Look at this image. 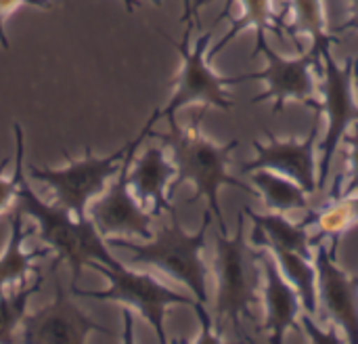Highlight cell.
<instances>
[{
	"label": "cell",
	"instance_id": "obj_1",
	"mask_svg": "<svg viewBox=\"0 0 358 344\" xmlns=\"http://www.w3.org/2000/svg\"><path fill=\"white\" fill-rule=\"evenodd\" d=\"M13 132H15V151H17L15 172L19 181L15 208H19L23 216H29L31 221H36L40 240L50 248V252H55V261L50 269H59L61 263L69 265L71 286H78L82 269L88 267L90 261H99L105 265L117 263L113 254L109 252L105 238L96 231L94 223L88 216L76 219L59 202H46L38 193H34L25 174V164H23L25 137H23V128L19 122L13 124Z\"/></svg>",
	"mask_w": 358,
	"mask_h": 344
},
{
	"label": "cell",
	"instance_id": "obj_2",
	"mask_svg": "<svg viewBox=\"0 0 358 344\" xmlns=\"http://www.w3.org/2000/svg\"><path fill=\"white\" fill-rule=\"evenodd\" d=\"M208 107H203L197 118L189 124V126H178L176 118H170V132H153L149 137H155L159 141H164V145L170 147L172 151V160L176 166V177L168 187V198H172L176 193V189L189 181L195 185V195L187 200V204L197 202L199 198L208 200V208L212 212V216L218 223L220 233L227 235V223L220 210V187L229 185V187H237L243 193L256 195V191H252L250 185H245L243 181L235 179L229 174L227 166L231 164V153L239 147V139H231L227 145H216L212 143L208 137H203L201 132V118L206 113Z\"/></svg>",
	"mask_w": 358,
	"mask_h": 344
},
{
	"label": "cell",
	"instance_id": "obj_3",
	"mask_svg": "<svg viewBox=\"0 0 358 344\" xmlns=\"http://www.w3.org/2000/svg\"><path fill=\"white\" fill-rule=\"evenodd\" d=\"M170 225H164L155 238L145 240V244H132L126 238H107L109 248H122L132 254V263L149 265L172 280L187 286L193 296L206 305L208 303V267L201 259V250L206 248V233L212 225L210 208L203 212V221L197 233H187L178 221L176 210L170 212Z\"/></svg>",
	"mask_w": 358,
	"mask_h": 344
},
{
	"label": "cell",
	"instance_id": "obj_4",
	"mask_svg": "<svg viewBox=\"0 0 358 344\" xmlns=\"http://www.w3.org/2000/svg\"><path fill=\"white\" fill-rule=\"evenodd\" d=\"M90 269H94L96 273L105 275L109 282L107 290H80L78 286H69V292L82 298H94V301H111V303H120L124 307H128L130 311H136L155 332L159 343H168L166 336V313L170 307L174 305H185L195 309L201 328H210V315L206 313V305H201L197 298L178 294L174 290H170L168 286L159 284L153 275L149 273H138L132 271L128 267H124L122 263H113V265H105L99 261H90L88 263Z\"/></svg>",
	"mask_w": 358,
	"mask_h": 344
},
{
	"label": "cell",
	"instance_id": "obj_5",
	"mask_svg": "<svg viewBox=\"0 0 358 344\" xmlns=\"http://www.w3.org/2000/svg\"><path fill=\"white\" fill-rule=\"evenodd\" d=\"M191 29L193 23H187L185 29V38L182 42L172 40L166 32H159L180 55L182 65L180 71L174 76L172 84V97L168 101V105L162 111V118L170 120L176 118V111L199 103L203 107H218L222 111H231L233 109V101L227 97V88L233 84H241V82H250L252 76L250 74H239V76H218L210 65H208V44L212 40V32H206L197 38L195 46L191 48L189 38H191Z\"/></svg>",
	"mask_w": 358,
	"mask_h": 344
},
{
	"label": "cell",
	"instance_id": "obj_6",
	"mask_svg": "<svg viewBox=\"0 0 358 344\" xmlns=\"http://www.w3.org/2000/svg\"><path fill=\"white\" fill-rule=\"evenodd\" d=\"M258 261L243 240V210L237 212V231L233 238L216 235V317L231 319L241 334V317L254 319L252 307L258 303Z\"/></svg>",
	"mask_w": 358,
	"mask_h": 344
},
{
	"label": "cell",
	"instance_id": "obj_7",
	"mask_svg": "<svg viewBox=\"0 0 358 344\" xmlns=\"http://www.w3.org/2000/svg\"><path fill=\"white\" fill-rule=\"evenodd\" d=\"M132 141L109 156H94L92 147H86L82 160H73L65 153L67 164L63 168H40L27 166V174L44 185H48L61 206H65L76 219L88 216V204L101 195L107 183L117 174L122 162L128 153Z\"/></svg>",
	"mask_w": 358,
	"mask_h": 344
},
{
	"label": "cell",
	"instance_id": "obj_8",
	"mask_svg": "<svg viewBox=\"0 0 358 344\" xmlns=\"http://www.w3.org/2000/svg\"><path fill=\"white\" fill-rule=\"evenodd\" d=\"M162 118V111L155 109L143 130L138 132L136 139H132L128 153L122 162V168L117 170V177L109 185L105 193H101L88 208V219L94 223L96 231L107 240V238H141V240H151V223L153 214L141 206V202L134 198L130 183H128V170L130 164L136 156V149L145 139H149L153 124Z\"/></svg>",
	"mask_w": 358,
	"mask_h": 344
},
{
	"label": "cell",
	"instance_id": "obj_9",
	"mask_svg": "<svg viewBox=\"0 0 358 344\" xmlns=\"http://www.w3.org/2000/svg\"><path fill=\"white\" fill-rule=\"evenodd\" d=\"M262 53L268 61L264 71L258 74H250L252 80H264L268 84V90L254 97L252 103H260V101H275V113H281L287 101H298L306 107H313L315 111H323V103L315 99V82L310 76V67H319V59H321V50L319 48H310L308 53L296 57V59H287L283 55H279L277 50H273L264 38V32H256V48H254V57Z\"/></svg>",
	"mask_w": 358,
	"mask_h": 344
},
{
	"label": "cell",
	"instance_id": "obj_10",
	"mask_svg": "<svg viewBox=\"0 0 358 344\" xmlns=\"http://www.w3.org/2000/svg\"><path fill=\"white\" fill-rule=\"evenodd\" d=\"M325 63V84H323V111L327 116V132L321 143V166H319V191L325 189L327 174L331 168V158L338 151L340 141H344L346 130L352 122H358V107L352 97V80H355V63L357 57H348L346 65L340 67L329 46L321 50Z\"/></svg>",
	"mask_w": 358,
	"mask_h": 344
},
{
	"label": "cell",
	"instance_id": "obj_11",
	"mask_svg": "<svg viewBox=\"0 0 358 344\" xmlns=\"http://www.w3.org/2000/svg\"><path fill=\"white\" fill-rule=\"evenodd\" d=\"M92 334L115 336L109 328L92 322L73 301L61 280L55 277V301L21 322L23 343H86Z\"/></svg>",
	"mask_w": 358,
	"mask_h": 344
},
{
	"label": "cell",
	"instance_id": "obj_12",
	"mask_svg": "<svg viewBox=\"0 0 358 344\" xmlns=\"http://www.w3.org/2000/svg\"><path fill=\"white\" fill-rule=\"evenodd\" d=\"M323 111L315 113L313 128L308 137L300 143L296 141H277V137L266 128V137L271 139L268 145H262L258 141H252V147L256 149V158L241 166V172L250 174L254 170H275L292 181H296L308 195L319 191L317 181V166H315V149L319 143V128H321Z\"/></svg>",
	"mask_w": 358,
	"mask_h": 344
},
{
	"label": "cell",
	"instance_id": "obj_13",
	"mask_svg": "<svg viewBox=\"0 0 358 344\" xmlns=\"http://www.w3.org/2000/svg\"><path fill=\"white\" fill-rule=\"evenodd\" d=\"M338 248L340 242H334L331 250L323 244L317 246L315 269L319 301L325 309V317L340 326L350 343H358V280L338 267Z\"/></svg>",
	"mask_w": 358,
	"mask_h": 344
},
{
	"label": "cell",
	"instance_id": "obj_14",
	"mask_svg": "<svg viewBox=\"0 0 358 344\" xmlns=\"http://www.w3.org/2000/svg\"><path fill=\"white\" fill-rule=\"evenodd\" d=\"M174 177H176L174 162L166 158L162 147H151V145L138 158L134 156L128 170V183L134 198L153 216H159L174 208L168 198V187L174 181Z\"/></svg>",
	"mask_w": 358,
	"mask_h": 344
},
{
	"label": "cell",
	"instance_id": "obj_15",
	"mask_svg": "<svg viewBox=\"0 0 358 344\" xmlns=\"http://www.w3.org/2000/svg\"><path fill=\"white\" fill-rule=\"evenodd\" d=\"M260 263L266 277L264 303H266V319L264 330L271 332V343H283L285 334L292 326H296L300 313V296L296 288L287 282L281 269H277V261L260 250Z\"/></svg>",
	"mask_w": 358,
	"mask_h": 344
},
{
	"label": "cell",
	"instance_id": "obj_16",
	"mask_svg": "<svg viewBox=\"0 0 358 344\" xmlns=\"http://www.w3.org/2000/svg\"><path fill=\"white\" fill-rule=\"evenodd\" d=\"M27 233L29 231L23 225V212L15 208L8 214V240L0 254V294H4L13 286L21 288L27 282H31V275L40 273L34 267V263L50 254V248L27 252L23 248Z\"/></svg>",
	"mask_w": 358,
	"mask_h": 344
},
{
	"label": "cell",
	"instance_id": "obj_17",
	"mask_svg": "<svg viewBox=\"0 0 358 344\" xmlns=\"http://www.w3.org/2000/svg\"><path fill=\"white\" fill-rule=\"evenodd\" d=\"M243 212L254 223V233H252L254 246H260V248L279 246V248L294 250V252L310 259V235H308L306 221H302L300 225H294L281 212L258 214L250 206H243Z\"/></svg>",
	"mask_w": 358,
	"mask_h": 344
},
{
	"label": "cell",
	"instance_id": "obj_18",
	"mask_svg": "<svg viewBox=\"0 0 358 344\" xmlns=\"http://www.w3.org/2000/svg\"><path fill=\"white\" fill-rule=\"evenodd\" d=\"M273 250L275 261L281 265L283 275L287 277V282L296 288L302 309L308 315H317L319 311V290H317V269L308 263L306 256L294 252V250H285L279 246H266Z\"/></svg>",
	"mask_w": 358,
	"mask_h": 344
},
{
	"label": "cell",
	"instance_id": "obj_19",
	"mask_svg": "<svg viewBox=\"0 0 358 344\" xmlns=\"http://www.w3.org/2000/svg\"><path fill=\"white\" fill-rule=\"evenodd\" d=\"M252 181L260 195L264 198L266 208L273 212H287L294 208H306L308 206V193L292 179L273 174L271 170H254Z\"/></svg>",
	"mask_w": 358,
	"mask_h": 344
},
{
	"label": "cell",
	"instance_id": "obj_20",
	"mask_svg": "<svg viewBox=\"0 0 358 344\" xmlns=\"http://www.w3.org/2000/svg\"><path fill=\"white\" fill-rule=\"evenodd\" d=\"M304 221L308 225L313 223L319 225V233L310 238V246H319L327 238L331 242H340L342 235L358 223V195L355 193V195L340 198L331 208H325L321 212H310Z\"/></svg>",
	"mask_w": 358,
	"mask_h": 344
},
{
	"label": "cell",
	"instance_id": "obj_21",
	"mask_svg": "<svg viewBox=\"0 0 358 344\" xmlns=\"http://www.w3.org/2000/svg\"><path fill=\"white\" fill-rule=\"evenodd\" d=\"M42 286V275L38 273L36 280L27 282L25 286L10 290L8 294H0V343H13L15 332L21 326L23 317L27 315V305L31 296Z\"/></svg>",
	"mask_w": 358,
	"mask_h": 344
},
{
	"label": "cell",
	"instance_id": "obj_22",
	"mask_svg": "<svg viewBox=\"0 0 358 344\" xmlns=\"http://www.w3.org/2000/svg\"><path fill=\"white\" fill-rule=\"evenodd\" d=\"M287 8H294V19L289 25V34H308L313 38V46L323 50L336 42L334 36L325 34V17L321 0H292Z\"/></svg>",
	"mask_w": 358,
	"mask_h": 344
},
{
	"label": "cell",
	"instance_id": "obj_23",
	"mask_svg": "<svg viewBox=\"0 0 358 344\" xmlns=\"http://www.w3.org/2000/svg\"><path fill=\"white\" fill-rule=\"evenodd\" d=\"M241 4H243V15L239 17V19H233L231 23V29L222 36V40L208 53V59H214L229 42H233L235 40V36H239L243 29H248V27H254L256 32H264L266 34V29L268 27H273L275 32H277V27L275 25H271V21H273V15H271V0H241Z\"/></svg>",
	"mask_w": 358,
	"mask_h": 344
},
{
	"label": "cell",
	"instance_id": "obj_24",
	"mask_svg": "<svg viewBox=\"0 0 358 344\" xmlns=\"http://www.w3.org/2000/svg\"><path fill=\"white\" fill-rule=\"evenodd\" d=\"M36 6L42 11H50L55 4L50 0H0V46L8 48V36H6V21L19 6Z\"/></svg>",
	"mask_w": 358,
	"mask_h": 344
},
{
	"label": "cell",
	"instance_id": "obj_25",
	"mask_svg": "<svg viewBox=\"0 0 358 344\" xmlns=\"http://www.w3.org/2000/svg\"><path fill=\"white\" fill-rule=\"evenodd\" d=\"M10 162V158H4L0 164V216L6 214L15 202H17V191H19V181H17V172H13L10 179L4 177V168Z\"/></svg>",
	"mask_w": 358,
	"mask_h": 344
},
{
	"label": "cell",
	"instance_id": "obj_26",
	"mask_svg": "<svg viewBox=\"0 0 358 344\" xmlns=\"http://www.w3.org/2000/svg\"><path fill=\"white\" fill-rule=\"evenodd\" d=\"M344 141L350 145V183L346 185V189L340 193V198L346 195H355L358 193V128L355 135H346ZM338 198V200H340Z\"/></svg>",
	"mask_w": 358,
	"mask_h": 344
},
{
	"label": "cell",
	"instance_id": "obj_27",
	"mask_svg": "<svg viewBox=\"0 0 358 344\" xmlns=\"http://www.w3.org/2000/svg\"><path fill=\"white\" fill-rule=\"evenodd\" d=\"M302 326H304V332H306V336L310 338V343H340V338L334 334V332H325V330H321L315 322H313V315H304L302 319Z\"/></svg>",
	"mask_w": 358,
	"mask_h": 344
},
{
	"label": "cell",
	"instance_id": "obj_28",
	"mask_svg": "<svg viewBox=\"0 0 358 344\" xmlns=\"http://www.w3.org/2000/svg\"><path fill=\"white\" fill-rule=\"evenodd\" d=\"M350 29H358V0H352V15H350V19L346 23L334 27V32H338V34L340 32H350Z\"/></svg>",
	"mask_w": 358,
	"mask_h": 344
},
{
	"label": "cell",
	"instance_id": "obj_29",
	"mask_svg": "<svg viewBox=\"0 0 358 344\" xmlns=\"http://www.w3.org/2000/svg\"><path fill=\"white\" fill-rule=\"evenodd\" d=\"M182 4H185V13H182L180 21L182 23H193V0H182Z\"/></svg>",
	"mask_w": 358,
	"mask_h": 344
},
{
	"label": "cell",
	"instance_id": "obj_30",
	"mask_svg": "<svg viewBox=\"0 0 358 344\" xmlns=\"http://www.w3.org/2000/svg\"><path fill=\"white\" fill-rule=\"evenodd\" d=\"M122 2H124V6H126V11H128V13H132L134 8H138V6H141V2H138V0H122ZM151 2H153L155 6H159V4H162V0H151Z\"/></svg>",
	"mask_w": 358,
	"mask_h": 344
},
{
	"label": "cell",
	"instance_id": "obj_31",
	"mask_svg": "<svg viewBox=\"0 0 358 344\" xmlns=\"http://www.w3.org/2000/svg\"><path fill=\"white\" fill-rule=\"evenodd\" d=\"M210 0H193V21L197 23V13H199V8L203 6V4H208Z\"/></svg>",
	"mask_w": 358,
	"mask_h": 344
},
{
	"label": "cell",
	"instance_id": "obj_32",
	"mask_svg": "<svg viewBox=\"0 0 358 344\" xmlns=\"http://www.w3.org/2000/svg\"><path fill=\"white\" fill-rule=\"evenodd\" d=\"M355 82H357V86H358V61L355 63Z\"/></svg>",
	"mask_w": 358,
	"mask_h": 344
}]
</instances>
